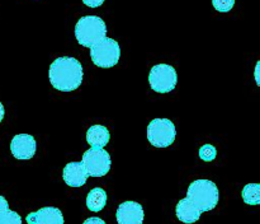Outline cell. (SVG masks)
<instances>
[{
	"mask_svg": "<svg viewBox=\"0 0 260 224\" xmlns=\"http://www.w3.org/2000/svg\"><path fill=\"white\" fill-rule=\"evenodd\" d=\"M75 37L79 45L90 48V58L99 68H113L121 59L118 42L107 37V24L98 15L81 17L75 24Z\"/></svg>",
	"mask_w": 260,
	"mask_h": 224,
	"instance_id": "obj_1",
	"label": "cell"
},
{
	"mask_svg": "<svg viewBox=\"0 0 260 224\" xmlns=\"http://www.w3.org/2000/svg\"><path fill=\"white\" fill-rule=\"evenodd\" d=\"M220 200L216 183L211 180H196L189 185L187 196L178 201L175 214L180 221L193 224L205 211L213 210Z\"/></svg>",
	"mask_w": 260,
	"mask_h": 224,
	"instance_id": "obj_2",
	"label": "cell"
},
{
	"mask_svg": "<svg viewBox=\"0 0 260 224\" xmlns=\"http://www.w3.org/2000/svg\"><path fill=\"white\" fill-rule=\"evenodd\" d=\"M48 78L51 86L58 92H74L83 83V65L76 58L61 56L50 65Z\"/></svg>",
	"mask_w": 260,
	"mask_h": 224,
	"instance_id": "obj_3",
	"label": "cell"
},
{
	"mask_svg": "<svg viewBox=\"0 0 260 224\" xmlns=\"http://www.w3.org/2000/svg\"><path fill=\"white\" fill-rule=\"evenodd\" d=\"M177 130L169 119H154L147 126V139L155 148H168L174 143Z\"/></svg>",
	"mask_w": 260,
	"mask_h": 224,
	"instance_id": "obj_4",
	"label": "cell"
},
{
	"mask_svg": "<svg viewBox=\"0 0 260 224\" xmlns=\"http://www.w3.org/2000/svg\"><path fill=\"white\" fill-rule=\"evenodd\" d=\"M89 177H103L111 171V155L104 148H90L85 150L81 159Z\"/></svg>",
	"mask_w": 260,
	"mask_h": 224,
	"instance_id": "obj_5",
	"label": "cell"
},
{
	"mask_svg": "<svg viewBox=\"0 0 260 224\" xmlns=\"http://www.w3.org/2000/svg\"><path fill=\"white\" fill-rule=\"evenodd\" d=\"M149 83L156 93H169L177 87V70L169 64H157L150 70Z\"/></svg>",
	"mask_w": 260,
	"mask_h": 224,
	"instance_id": "obj_6",
	"label": "cell"
},
{
	"mask_svg": "<svg viewBox=\"0 0 260 224\" xmlns=\"http://www.w3.org/2000/svg\"><path fill=\"white\" fill-rule=\"evenodd\" d=\"M36 150H37V143L29 134H18L10 142V152L17 159H30L35 157Z\"/></svg>",
	"mask_w": 260,
	"mask_h": 224,
	"instance_id": "obj_7",
	"label": "cell"
},
{
	"mask_svg": "<svg viewBox=\"0 0 260 224\" xmlns=\"http://www.w3.org/2000/svg\"><path fill=\"white\" fill-rule=\"evenodd\" d=\"M118 224H142L144 223V208L136 201H124L118 206L116 213Z\"/></svg>",
	"mask_w": 260,
	"mask_h": 224,
	"instance_id": "obj_8",
	"label": "cell"
},
{
	"mask_svg": "<svg viewBox=\"0 0 260 224\" xmlns=\"http://www.w3.org/2000/svg\"><path fill=\"white\" fill-rule=\"evenodd\" d=\"M27 223L28 224H63L65 219H63L62 211L58 208H53V206H46V208H41L40 210L32 211L27 215Z\"/></svg>",
	"mask_w": 260,
	"mask_h": 224,
	"instance_id": "obj_9",
	"label": "cell"
},
{
	"mask_svg": "<svg viewBox=\"0 0 260 224\" xmlns=\"http://www.w3.org/2000/svg\"><path fill=\"white\" fill-rule=\"evenodd\" d=\"M88 177V173L81 162H71L63 167L62 178L70 187H81L86 183Z\"/></svg>",
	"mask_w": 260,
	"mask_h": 224,
	"instance_id": "obj_10",
	"label": "cell"
},
{
	"mask_svg": "<svg viewBox=\"0 0 260 224\" xmlns=\"http://www.w3.org/2000/svg\"><path fill=\"white\" fill-rule=\"evenodd\" d=\"M111 140V132L103 125H93L86 131V142L91 148H104Z\"/></svg>",
	"mask_w": 260,
	"mask_h": 224,
	"instance_id": "obj_11",
	"label": "cell"
},
{
	"mask_svg": "<svg viewBox=\"0 0 260 224\" xmlns=\"http://www.w3.org/2000/svg\"><path fill=\"white\" fill-rule=\"evenodd\" d=\"M107 204V192L102 187H95L90 190L86 196V206L89 210L98 213L103 210Z\"/></svg>",
	"mask_w": 260,
	"mask_h": 224,
	"instance_id": "obj_12",
	"label": "cell"
},
{
	"mask_svg": "<svg viewBox=\"0 0 260 224\" xmlns=\"http://www.w3.org/2000/svg\"><path fill=\"white\" fill-rule=\"evenodd\" d=\"M0 224H22V216L9 209L7 199L0 195Z\"/></svg>",
	"mask_w": 260,
	"mask_h": 224,
	"instance_id": "obj_13",
	"label": "cell"
},
{
	"mask_svg": "<svg viewBox=\"0 0 260 224\" xmlns=\"http://www.w3.org/2000/svg\"><path fill=\"white\" fill-rule=\"evenodd\" d=\"M260 186L259 183H249L243 190V199L249 205H259L260 204Z\"/></svg>",
	"mask_w": 260,
	"mask_h": 224,
	"instance_id": "obj_14",
	"label": "cell"
},
{
	"mask_svg": "<svg viewBox=\"0 0 260 224\" xmlns=\"http://www.w3.org/2000/svg\"><path fill=\"white\" fill-rule=\"evenodd\" d=\"M216 153L217 152H216V148L213 145L206 144L201 148L198 154H200L201 159L206 160V162H211V160H213L216 158Z\"/></svg>",
	"mask_w": 260,
	"mask_h": 224,
	"instance_id": "obj_15",
	"label": "cell"
},
{
	"mask_svg": "<svg viewBox=\"0 0 260 224\" xmlns=\"http://www.w3.org/2000/svg\"><path fill=\"white\" fill-rule=\"evenodd\" d=\"M213 8L220 13H228L235 5V0H212Z\"/></svg>",
	"mask_w": 260,
	"mask_h": 224,
	"instance_id": "obj_16",
	"label": "cell"
},
{
	"mask_svg": "<svg viewBox=\"0 0 260 224\" xmlns=\"http://www.w3.org/2000/svg\"><path fill=\"white\" fill-rule=\"evenodd\" d=\"M84 4L89 8H98L104 3V0H83Z\"/></svg>",
	"mask_w": 260,
	"mask_h": 224,
	"instance_id": "obj_17",
	"label": "cell"
},
{
	"mask_svg": "<svg viewBox=\"0 0 260 224\" xmlns=\"http://www.w3.org/2000/svg\"><path fill=\"white\" fill-rule=\"evenodd\" d=\"M83 224H106V221L101 218H96V216H91V218H88L86 220H84Z\"/></svg>",
	"mask_w": 260,
	"mask_h": 224,
	"instance_id": "obj_18",
	"label": "cell"
},
{
	"mask_svg": "<svg viewBox=\"0 0 260 224\" xmlns=\"http://www.w3.org/2000/svg\"><path fill=\"white\" fill-rule=\"evenodd\" d=\"M4 115H5L4 106H3V103H2V102H0V122H2L3 119H4Z\"/></svg>",
	"mask_w": 260,
	"mask_h": 224,
	"instance_id": "obj_19",
	"label": "cell"
}]
</instances>
